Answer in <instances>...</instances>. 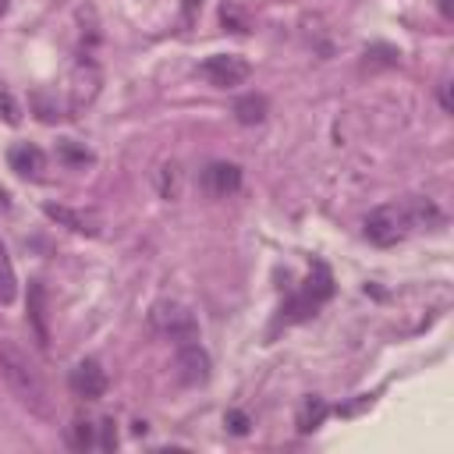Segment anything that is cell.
<instances>
[{
    "instance_id": "25",
    "label": "cell",
    "mask_w": 454,
    "mask_h": 454,
    "mask_svg": "<svg viewBox=\"0 0 454 454\" xmlns=\"http://www.w3.org/2000/svg\"><path fill=\"white\" fill-rule=\"evenodd\" d=\"M7 7H11V0H0V14H7Z\"/></svg>"
},
{
    "instance_id": "23",
    "label": "cell",
    "mask_w": 454,
    "mask_h": 454,
    "mask_svg": "<svg viewBox=\"0 0 454 454\" xmlns=\"http://www.w3.org/2000/svg\"><path fill=\"white\" fill-rule=\"evenodd\" d=\"M440 103L443 110H450V85H440Z\"/></svg>"
},
{
    "instance_id": "20",
    "label": "cell",
    "mask_w": 454,
    "mask_h": 454,
    "mask_svg": "<svg viewBox=\"0 0 454 454\" xmlns=\"http://www.w3.org/2000/svg\"><path fill=\"white\" fill-rule=\"evenodd\" d=\"M0 117H4L7 124H18V121H21V110H18V103H14V96H11L7 89H0Z\"/></svg>"
},
{
    "instance_id": "17",
    "label": "cell",
    "mask_w": 454,
    "mask_h": 454,
    "mask_svg": "<svg viewBox=\"0 0 454 454\" xmlns=\"http://www.w3.org/2000/svg\"><path fill=\"white\" fill-rule=\"evenodd\" d=\"M220 21H223L231 32H248V14L241 11L238 0H227V4L220 7Z\"/></svg>"
},
{
    "instance_id": "2",
    "label": "cell",
    "mask_w": 454,
    "mask_h": 454,
    "mask_svg": "<svg viewBox=\"0 0 454 454\" xmlns=\"http://www.w3.org/2000/svg\"><path fill=\"white\" fill-rule=\"evenodd\" d=\"M415 227V213H411V202L408 206H397V202H387V206H376L369 216H365V238L372 245H397L401 238H408V231Z\"/></svg>"
},
{
    "instance_id": "4",
    "label": "cell",
    "mask_w": 454,
    "mask_h": 454,
    "mask_svg": "<svg viewBox=\"0 0 454 454\" xmlns=\"http://www.w3.org/2000/svg\"><path fill=\"white\" fill-rule=\"evenodd\" d=\"M149 323H153L156 333H163V337H170V340H177V344L199 337L195 316H192L184 305H177V301H156L153 312H149Z\"/></svg>"
},
{
    "instance_id": "10",
    "label": "cell",
    "mask_w": 454,
    "mask_h": 454,
    "mask_svg": "<svg viewBox=\"0 0 454 454\" xmlns=\"http://www.w3.org/2000/svg\"><path fill=\"white\" fill-rule=\"evenodd\" d=\"M28 319L35 326L39 344L46 348L50 344V326H46V291H43V284H32L28 287Z\"/></svg>"
},
{
    "instance_id": "18",
    "label": "cell",
    "mask_w": 454,
    "mask_h": 454,
    "mask_svg": "<svg viewBox=\"0 0 454 454\" xmlns=\"http://www.w3.org/2000/svg\"><path fill=\"white\" fill-rule=\"evenodd\" d=\"M60 160L64 163H74V167H85V163H92V153L82 149V145H74V142H64L60 145Z\"/></svg>"
},
{
    "instance_id": "22",
    "label": "cell",
    "mask_w": 454,
    "mask_h": 454,
    "mask_svg": "<svg viewBox=\"0 0 454 454\" xmlns=\"http://www.w3.org/2000/svg\"><path fill=\"white\" fill-rule=\"evenodd\" d=\"M223 422H227V429H231V433H238V436H245V433H248V415H245V411H227V419H223Z\"/></svg>"
},
{
    "instance_id": "11",
    "label": "cell",
    "mask_w": 454,
    "mask_h": 454,
    "mask_svg": "<svg viewBox=\"0 0 454 454\" xmlns=\"http://www.w3.org/2000/svg\"><path fill=\"white\" fill-rule=\"evenodd\" d=\"M43 213L50 216V220H57V223H64L67 231H74V234H96V227L82 216V213H74V209H67V206H57V202H46L43 206Z\"/></svg>"
},
{
    "instance_id": "24",
    "label": "cell",
    "mask_w": 454,
    "mask_h": 454,
    "mask_svg": "<svg viewBox=\"0 0 454 454\" xmlns=\"http://www.w3.org/2000/svg\"><path fill=\"white\" fill-rule=\"evenodd\" d=\"M440 11H443V14L450 18V0H440Z\"/></svg>"
},
{
    "instance_id": "13",
    "label": "cell",
    "mask_w": 454,
    "mask_h": 454,
    "mask_svg": "<svg viewBox=\"0 0 454 454\" xmlns=\"http://www.w3.org/2000/svg\"><path fill=\"white\" fill-rule=\"evenodd\" d=\"M234 117H238V124H259L266 117V99L262 96H241L234 103Z\"/></svg>"
},
{
    "instance_id": "8",
    "label": "cell",
    "mask_w": 454,
    "mask_h": 454,
    "mask_svg": "<svg viewBox=\"0 0 454 454\" xmlns=\"http://www.w3.org/2000/svg\"><path fill=\"white\" fill-rule=\"evenodd\" d=\"M202 188H206L209 195H216V199H223V195H231V192H238V188H241V167L223 163V160L209 163V167L202 170Z\"/></svg>"
},
{
    "instance_id": "15",
    "label": "cell",
    "mask_w": 454,
    "mask_h": 454,
    "mask_svg": "<svg viewBox=\"0 0 454 454\" xmlns=\"http://www.w3.org/2000/svg\"><path fill=\"white\" fill-rule=\"evenodd\" d=\"M156 184H160V195H163V199H177V195H181V170H177L174 163L160 167V170H156Z\"/></svg>"
},
{
    "instance_id": "16",
    "label": "cell",
    "mask_w": 454,
    "mask_h": 454,
    "mask_svg": "<svg viewBox=\"0 0 454 454\" xmlns=\"http://www.w3.org/2000/svg\"><path fill=\"white\" fill-rule=\"evenodd\" d=\"M326 411H330V408H326V404H323L319 397H312V401H305V404H301V415H298V429H301V433H309V429H316V426L323 422V415H326Z\"/></svg>"
},
{
    "instance_id": "1",
    "label": "cell",
    "mask_w": 454,
    "mask_h": 454,
    "mask_svg": "<svg viewBox=\"0 0 454 454\" xmlns=\"http://www.w3.org/2000/svg\"><path fill=\"white\" fill-rule=\"evenodd\" d=\"M0 376L7 380V387L14 390V397L32 408L35 415H46L50 411V394H46V383L43 376L35 372V365L25 358L21 348H14L11 340H0Z\"/></svg>"
},
{
    "instance_id": "9",
    "label": "cell",
    "mask_w": 454,
    "mask_h": 454,
    "mask_svg": "<svg viewBox=\"0 0 454 454\" xmlns=\"http://www.w3.org/2000/svg\"><path fill=\"white\" fill-rule=\"evenodd\" d=\"M7 163L18 177H39L46 170V153L32 142H18V145L7 149Z\"/></svg>"
},
{
    "instance_id": "7",
    "label": "cell",
    "mask_w": 454,
    "mask_h": 454,
    "mask_svg": "<svg viewBox=\"0 0 454 454\" xmlns=\"http://www.w3.org/2000/svg\"><path fill=\"white\" fill-rule=\"evenodd\" d=\"M177 376L184 383H206L209 380V355L199 348V340L177 344Z\"/></svg>"
},
{
    "instance_id": "12",
    "label": "cell",
    "mask_w": 454,
    "mask_h": 454,
    "mask_svg": "<svg viewBox=\"0 0 454 454\" xmlns=\"http://www.w3.org/2000/svg\"><path fill=\"white\" fill-rule=\"evenodd\" d=\"M18 298V277H14V262L7 255V245L0 241V305H11Z\"/></svg>"
},
{
    "instance_id": "5",
    "label": "cell",
    "mask_w": 454,
    "mask_h": 454,
    "mask_svg": "<svg viewBox=\"0 0 454 454\" xmlns=\"http://www.w3.org/2000/svg\"><path fill=\"white\" fill-rule=\"evenodd\" d=\"M199 74H202L209 85H216V89H234V85L248 82L252 64H248L245 57H238V53H213V57L202 60Z\"/></svg>"
},
{
    "instance_id": "6",
    "label": "cell",
    "mask_w": 454,
    "mask_h": 454,
    "mask_svg": "<svg viewBox=\"0 0 454 454\" xmlns=\"http://www.w3.org/2000/svg\"><path fill=\"white\" fill-rule=\"evenodd\" d=\"M67 387L74 390V397L96 401V397H103V394H106V372H103V365H99L96 358H82V362L71 369Z\"/></svg>"
},
{
    "instance_id": "3",
    "label": "cell",
    "mask_w": 454,
    "mask_h": 454,
    "mask_svg": "<svg viewBox=\"0 0 454 454\" xmlns=\"http://www.w3.org/2000/svg\"><path fill=\"white\" fill-rule=\"evenodd\" d=\"M333 294V277H330V270L323 266V262H312V273H309V280H305V287L284 305V319H305V316H312L326 298Z\"/></svg>"
},
{
    "instance_id": "14",
    "label": "cell",
    "mask_w": 454,
    "mask_h": 454,
    "mask_svg": "<svg viewBox=\"0 0 454 454\" xmlns=\"http://www.w3.org/2000/svg\"><path fill=\"white\" fill-rule=\"evenodd\" d=\"M67 443H71L74 450H92V447H96V426L85 422V419H74V422L67 426Z\"/></svg>"
},
{
    "instance_id": "19",
    "label": "cell",
    "mask_w": 454,
    "mask_h": 454,
    "mask_svg": "<svg viewBox=\"0 0 454 454\" xmlns=\"http://www.w3.org/2000/svg\"><path fill=\"white\" fill-rule=\"evenodd\" d=\"M96 429H99L96 447H99V450H114V447H117V429H114V419H103Z\"/></svg>"
},
{
    "instance_id": "21",
    "label": "cell",
    "mask_w": 454,
    "mask_h": 454,
    "mask_svg": "<svg viewBox=\"0 0 454 454\" xmlns=\"http://www.w3.org/2000/svg\"><path fill=\"white\" fill-rule=\"evenodd\" d=\"M202 4L206 0H181V28H192L202 14Z\"/></svg>"
}]
</instances>
